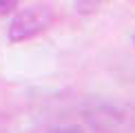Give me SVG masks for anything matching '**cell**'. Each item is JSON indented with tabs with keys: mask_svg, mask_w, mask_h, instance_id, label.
Instances as JSON below:
<instances>
[{
	"mask_svg": "<svg viewBox=\"0 0 135 133\" xmlns=\"http://www.w3.org/2000/svg\"><path fill=\"white\" fill-rule=\"evenodd\" d=\"M84 122L95 133H135V104L98 100L84 109Z\"/></svg>",
	"mask_w": 135,
	"mask_h": 133,
	"instance_id": "1",
	"label": "cell"
},
{
	"mask_svg": "<svg viewBox=\"0 0 135 133\" xmlns=\"http://www.w3.org/2000/svg\"><path fill=\"white\" fill-rule=\"evenodd\" d=\"M55 13L49 7H29L16 13V18L9 25V40L11 42H25L36 38L38 33L47 31L53 25Z\"/></svg>",
	"mask_w": 135,
	"mask_h": 133,
	"instance_id": "2",
	"label": "cell"
},
{
	"mask_svg": "<svg viewBox=\"0 0 135 133\" xmlns=\"http://www.w3.org/2000/svg\"><path fill=\"white\" fill-rule=\"evenodd\" d=\"M73 2H75V9L80 13H93V11H98V7L104 0H73Z\"/></svg>",
	"mask_w": 135,
	"mask_h": 133,
	"instance_id": "3",
	"label": "cell"
},
{
	"mask_svg": "<svg viewBox=\"0 0 135 133\" xmlns=\"http://www.w3.org/2000/svg\"><path fill=\"white\" fill-rule=\"evenodd\" d=\"M18 9V0H0V16H7Z\"/></svg>",
	"mask_w": 135,
	"mask_h": 133,
	"instance_id": "4",
	"label": "cell"
},
{
	"mask_svg": "<svg viewBox=\"0 0 135 133\" xmlns=\"http://www.w3.org/2000/svg\"><path fill=\"white\" fill-rule=\"evenodd\" d=\"M49 133H82L80 126H58V129H51Z\"/></svg>",
	"mask_w": 135,
	"mask_h": 133,
	"instance_id": "5",
	"label": "cell"
},
{
	"mask_svg": "<svg viewBox=\"0 0 135 133\" xmlns=\"http://www.w3.org/2000/svg\"><path fill=\"white\" fill-rule=\"evenodd\" d=\"M133 40H135V36H133Z\"/></svg>",
	"mask_w": 135,
	"mask_h": 133,
	"instance_id": "6",
	"label": "cell"
}]
</instances>
